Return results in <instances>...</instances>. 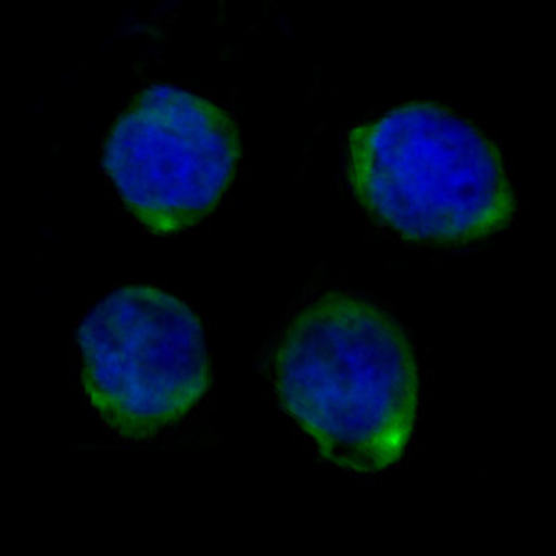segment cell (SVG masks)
<instances>
[{"instance_id":"cell-1","label":"cell","mask_w":556,"mask_h":556,"mask_svg":"<svg viewBox=\"0 0 556 556\" xmlns=\"http://www.w3.org/2000/svg\"><path fill=\"white\" fill-rule=\"evenodd\" d=\"M278 400L337 467L377 473L397 463L418 408V366L404 329L345 293L307 304L275 354Z\"/></svg>"},{"instance_id":"cell-2","label":"cell","mask_w":556,"mask_h":556,"mask_svg":"<svg viewBox=\"0 0 556 556\" xmlns=\"http://www.w3.org/2000/svg\"><path fill=\"white\" fill-rule=\"evenodd\" d=\"M350 182L377 223L418 243H473L515 216L498 147L433 101L406 103L356 126Z\"/></svg>"},{"instance_id":"cell-3","label":"cell","mask_w":556,"mask_h":556,"mask_svg":"<svg viewBox=\"0 0 556 556\" xmlns=\"http://www.w3.org/2000/svg\"><path fill=\"white\" fill-rule=\"evenodd\" d=\"M84 391L112 429L149 438L187 417L212 381L207 339L191 306L128 285L88 312L78 331Z\"/></svg>"},{"instance_id":"cell-4","label":"cell","mask_w":556,"mask_h":556,"mask_svg":"<svg viewBox=\"0 0 556 556\" xmlns=\"http://www.w3.org/2000/svg\"><path fill=\"white\" fill-rule=\"evenodd\" d=\"M241 162L235 122L191 90L153 84L117 117L103 167L128 212L151 232L174 235L210 216Z\"/></svg>"}]
</instances>
